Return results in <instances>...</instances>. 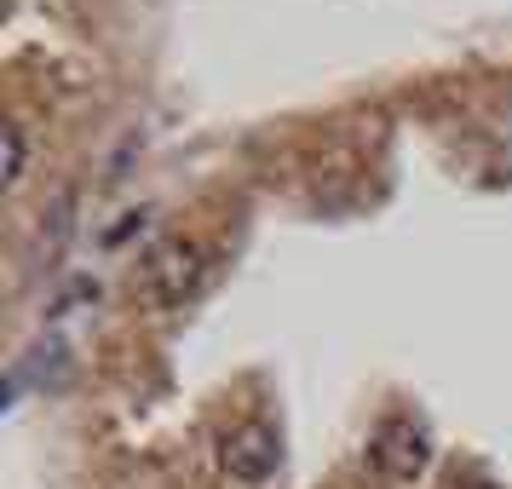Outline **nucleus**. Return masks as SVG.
<instances>
[{
	"label": "nucleus",
	"instance_id": "nucleus-1",
	"mask_svg": "<svg viewBox=\"0 0 512 489\" xmlns=\"http://www.w3.org/2000/svg\"><path fill=\"white\" fill-rule=\"evenodd\" d=\"M213 271V248L202 242V236H185L173 231L162 236L156 248H144L139 259V300L150 305V311H179V305H190L196 294H202V282H208Z\"/></svg>",
	"mask_w": 512,
	"mask_h": 489
},
{
	"label": "nucleus",
	"instance_id": "nucleus-2",
	"mask_svg": "<svg viewBox=\"0 0 512 489\" xmlns=\"http://www.w3.org/2000/svg\"><path fill=\"white\" fill-rule=\"evenodd\" d=\"M219 472H225L236 489H265L282 472V438H277V426H265V420L236 426L231 438L219 443Z\"/></svg>",
	"mask_w": 512,
	"mask_h": 489
},
{
	"label": "nucleus",
	"instance_id": "nucleus-3",
	"mask_svg": "<svg viewBox=\"0 0 512 489\" xmlns=\"http://www.w3.org/2000/svg\"><path fill=\"white\" fill-rule=\"evenodd\" d=\"M426 426H420L415 415H392L380 432H374V449H369V461L386 472V478H415L420 466H426Z\"/></svg>",
	"mask_w": 512,
	"mask_h": 489
},
{
	"label": "nucleus",
	"instance_id": "nucleus-4",
	"mask_svg": "<svg viewBox=\"0 0 512 489\" xmlns=\"http://www.w3.org/2000/svg\"><path fill=\"white\" fill-rule=\"evenodd\" d=\"M24 156H29L24 133H18L12 121L0 116V190H6V185H18V173H24Z\"/></svg>",
	"mask_w": 512,
	"mask_h": 489
},
{
	"label": "nucleus",
	"instance_id": "nucleus-5",
	"mask_svg": "<svg viewBox=\"0 0 512 489\" xmlns=\"http://www.w3.org/2000/svg\"><path fill=\"white\" fill-rule=\"evenodd\" d=\"M6 397H12V380H0V409H6Z\"/></svg>",
	"mask_w": 512,
	"mask_h": 489
}]
</instances>
